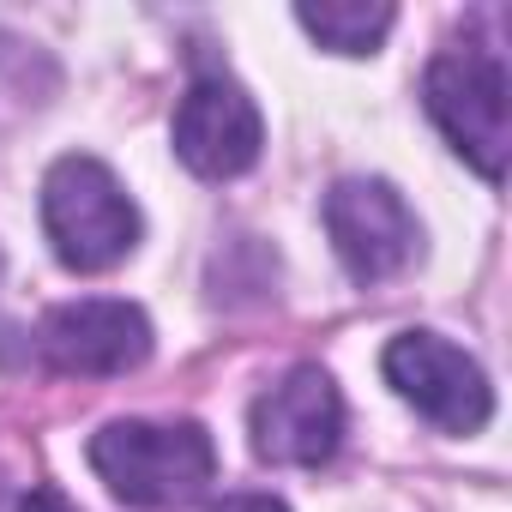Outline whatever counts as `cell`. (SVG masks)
I'll return each instance as SVG.
<instances>
[{
	"instance_id": "10",
	"label": "cell",
	"mask_w": 512,
	"mask_h": 512,
	"mask_svg": "<svg viewBox=\"0 0 512 512\" xmlns=\"http://www.w3.org/2000/svg\"><path fill=\"white\" fill-rule=\"evenodd\" d=\"M211 512H290L278 494H223Z\"/></svg>"
},
{
	"instance_id": "1",
	"label": "cell",
	"mask_w": 512,
	"mask_h": 512,
	"mask_svg": "<svg viewBox=\"0 0 512 512\" xmlns=\"http://www.w3.org/2000/svg\"><path fill=\"white\" fill-rule=\"evenodd\" d=\"M91 470L109 482L115 500L139 512H163V506H187L205 494V482L217 476V446L199 422L121 416L91 434Z\"/></svg>"
},
{
	"instance_id": "5",
	"label": "cell",
	"mask_w": 512,
	"mask_h": 512,
	"mask_svg": "<svg viewBox=\"0 0 512 512\" xmlns=\"http://www.w3.org/2000/svg\"><path fill=\"white\" fill-rule=\"evenodd\" d=\"M326 235L338 266L356 284H386L422 253V223L404 205V193L380 175H350L326 193Z\"/></svg>"
},
{
	"instance_id": "6",
	"label": "cell",
	"mask_w": 512,
	"mask_h": 512,
	"mask_svg": "<svg viewBox=\"0 0 512 512\" xmlns=\"http://www.w3.org/2000/svg\"><path fill=\"white\" fill-rule=\"evenodd\" d=\"M247 434H253V452L266 464H284V470L332 464L338 446H344V392H338V380L314 362L290 368L278 386H266L253 398Z\"/></svg>"
},
{
	"instance_id": "7",
	"label": "cell",
	"mask_w": 512,
	"mask_h": 512,
	"mask_svg": "<svg viewBox=\"0 0 512 512\" xmlns=\"http://www.w3.org/2000/svg\"><path fill=\"white\" fill-rule=\"evenodd\" d=\"M37 350L55 374H79V380H115L145 368L151 356V320L139 302L121 296H79L43 314L37 326Z\"/></svg>"
},
{
	"instance_id": "11",
	"label": "cell",
	"mask_w": 512,
	"mask_h": 512,
	"mask_svg": "<svg viewBox=\"0 0 512 512\" xmlns=\"http://www.w3.org/2000/svg\"><path fill=\"white\" fill-rule=\"evenodd\" d=\"M19 512H73V506H67V494H55V488H31V494L19 500Z\"/></svg>"
},
{
	"instance_id": "3",
	"label": "cell",
	"mask_w": 512,
	"mask_h": 512,
	"mask_svg": "<svg viewBox=\"0 0 512 512\" xmlns=\"http://www.w3.org/2000/svg\"><path fill=\"white\" fill-rule=\"evenodd\" d=\"M506 61L494 49L458 43L440 49L422 73V109L428 121L446 133V145L482 175V181H506V151H512V103H506Z\"/></svg>"
},
{
	"instance_id": "4",
	"label": "cell",
	"mask_w": 512,
	"mask_h": 512,
	"mask_svg": "<svg viewBox=\"0 0 512 512\" xmlns=\"http://www.w3.org/2000/svg\"><path fill=\"white\" fill-rule=\"evenodd\" d=\"M386 386L440 434H476L494 416V386L482 374V362L458 344H446L440 332H398L380 356Z\"/></svg>"
},
{
	"instance_id": "9",
	"label": "cell",
	"mask_w": 512,
	"mask_h": 512,
	"mask_svg": "<svg viewBox=\"0 0 512 512\" xmlns=\"http://www.w3.org/2000/svg\"><path fill=\"white\" fill-rule=\"evenodd\" d=\"M296 25L332 55H374L398 25V7H386V0H320L314 7L308 0V7H296Z\"/></svg>"
},
{
	"instance_id": "8",
	"label": "cell",
	"mask_w": 512,
	"mask_h": 512,
	"mask_svg": "<svg viewBox=\"0 0 512 512\" xmlns=\"http://www.w3.org/2000/svg\"><path fill=\"white\" fill-rule=\"evenodd\" d=\"M260 145H266V121H260V103L247 97L241 79L229 73H199L175 109V157L205 175V181H229V175H247L260 163Z\"/></svg>"
},
{
	"instance_id": "2",
	"label": "cell",
	"mask_w": 512,
	"mask_h": 512,
	"mask_svg": "<svg viewBox=\"0 0 512 512\" xmlns=\"http://www.w3.org/2000/svg\"><path fill=\"white\" fill-rule=\"evenodd\" d=\"M43 235L67 272H109L139 247V205L109 163L73 151L43 175Z\"/></svg>"
}]
</instances>
